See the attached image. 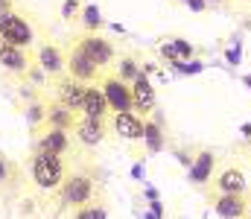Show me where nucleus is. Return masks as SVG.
Wrapping results in <instances>:
<instances>
[{
	"mask_svg": "<svg viewBox=\"0 0 251 219\" xmlns=\"http://www.w3.org/2000/svg\"><path fill=\"white\" fill-rule=\"evenodd\" d=\"M207 3H225V0H207Z\"/></svg>",
	"mask_w": 251,
	"mask_h": 219,
	"instance_id": "30",
	"label": "nucleus"
},
{
	"mask_svg": "<svg viewBox=\"0 0 251 219\" xmlns=\"http://www.w3.org/2000/svg\"><path fill=\"white\" fill-rule=\"evenodd\" d=\"M181 3H187V0H181Z\"/></svg>",
	"mask_w": 251,
	"mask_h": 219,
	"instance_id": "32",
	"label": "nucleus"
},
{
	"mask_svg": "<svg viewBox=\"0 0 251 219\" xmlns=\"http://www.w3.org/2000/svg\"><path fill=\"white\" fill-rule=\"evenodd\" d=\"M249 199L246 196H216L213 199V211L219 219H246Z\"/></svg>",
	"mask_w": 251,
	"mask_h": 219,
	"instance_id": "18",
	"label": "nucleus"
},
{
	"mask_svg": "<svg viewBox=\"0 0 251 219\" xmlns=\"http://www.w3.org/2000/svg\"><path fill=\"white\" fill-rule=\"evenodd\" d=\"M173 41V47H176V56H178V62H187L190 56H193V44L184 41V38H170Z\"/></svg>",
	"mask_w": 251,
	"mask_h": 219,
	"instance_id": "24",
	"label": "nucleus"
},
{
	"mask_svg": "<svg viewBox=\"0 0 251 219\" xmlns=\"http://www.w3.org/2000/svg\"><path fill=\"white\" fill-rule=\"evenodd\" d=\"M213 190H216V196H246V172L237 167L222 170L213 178Z\"/></svg>",
	"mask_w": 251,
	"mask_h": 219,
	"instance_id": "12",
	"label": "nucleus"
},
{
	"mask_svg": "<svg viewBox=\"0 0 251 219\" xmlns=\"http://www.w3.org/2000/svg\"><path fill=\"white\" fill-rule=\"evenodd\" d=\"M246 82H249V85H251V76H246Z\"/></svg>",
	"mask_w": 251,
	"mask_h": 219,
	"instance_id": "31",
	"label": "nucleus"
},
{
	"mask_svg": "<svg viewBox=\"0 0 251 219\" xmlns=\"http://www.w3.org/2000/svg\"><path fill=\"white\" fill-rule=\"evenodd\" d=\"M88 88L91 85H85V82H79L73 76H59L56 79V102H62L64 108H70V111H82Z\"/></svg>",
	"mask_w": 251,
	"mask_h": 219,
	"instance_id": "7",
	"label": "nucleus"
},
{
	"mask_svg": "<svg viewBox=\"0 0 251 219\" xmlns=\"http://www.w3.org/2000/svg\"><path fill=\"white\" fill-rule=\"evenodd\" d=\"M213 170H216V155L210 149H201V152H196V158L190 164L187 181L193 187H204V184L213 181Z\"/></svg>",
	"mask_w": 251,
	"mask_h": 219,
	"instance_id": "10",
	"label": "nucleus"
},
{
	"mask_svg": "<svg viewBox=\"0 0 251 219\" xmlns=\"http://www.w3.org/2000/svg\"><path fill=\"white\" fill-rule=\"evenodd\" d=\"M73 138L82 146H100L105 141V123L102 120H91V117H79V123L73 129Z\"/></svg>",
	"mask_w": 251,
	"mask_h": 219,
	"instance_id": "17",
	"label": "nucleus"
},
{
	"mask_svg": "<svg viewBox=\"0 0 251 219\" xmlns=\"http://www.w3.org/2000/svg\"><path fill=\"white\" fill-rule=\"evenodd\" d=\"M82 26H85L88 32H97V29L102 26V15H100L97 6H85V9H82Z\"/></svg>",
	"mask_w": 251,
	"mask_h": 219,
	"instance_id": "21",
	"label": "nucleus"
},
{
	"mask_svg": "<svg viewBox=\"0 0 251 219\" xmlns=\"http://www.w3.org/2000/svg\"><path fill=\"white\" fill-rule=\"evenodd\" d=\"M100 73H102V68L79 44H70V50H67V76H73V79H79L85 85H94L100 79Z\"/></svg>",
	"mask_w": 251,
	"mask_h": 219,
	"instance_id": "5",
	"label": "nucleus"
},
{
	"mask_svg": "<svg viewBox=\"0 0 251 219\" xmlns=\"http://www.w3.org/2000/svg\"><path fill=\"white\" fill-rule=\"evenodd\" d=\"M0 68L6 73H15V76H32L35 71H41L38 62L29 56V50L6 44V41H0Z\"/></svg>",
	"mask_w": 251,
	"mask_h": 219,
	"instance_id": "3",
	"label": "nucleus"
},
{
	"mask_svg": "<svg viewBox=\"0 0 251 219\" xmlns=\"http://www.w3.org/2000/svg\"><path fill=\"white\" fill-rule=\"evenodd\" d=\"M143 144L149 152H161L167 146L164 138V129H161V120H143Z\"/></svg>",
	"mask_w": 251,
	"mask_h": 219,
	"instance_id": "19",
	"label": "nucleus"
},
{
	"mask_svg": "<svg viewBox=\"0 0 251 219\" xmlns=\"http://www.w3.org/2000/svg\"><path fill=\"white\" fill-rule=\"evenodd\" d=\"M111 129H114V135L123 138V141H143V120H140L134 111L111 114Z\"/></svg>",
	"mask_w": 251,
	"mask_h": 219,
	"instance_id": "13",
	"label": "nucleus"
},
{
	"mask_svg": "<svg viewBox=\"0 0 251 219\" xmlns=\"http://www.w3.org/2000/svg\"><path fill=\"white\" fill-rule=\"evenodd\" d=\"M6 12H12V3L9 0H0V15H6Z\"/></svg>",
	"mask_w": 251,
	"mask_h": 219,
	"instance_id": "28",
	"label": "nucleus"
},
{
	"mask_svg": "<svg viewBox=\"0 0 251 219\" xmlns=\"http://www.w3.org/2000/svg\"><path fill=\"white\" fill-rule=\"evenodd\" d=\"M173 68H176V71H181V73H199L204 65H201V62H190V65H187V62H176Z\"/></svg>",
	"mask_w": 251,
	"mask_h": 219,
	"instance_id": "26",
	"label": "nucleus"
},
{
	"mask_svg": "<svg viewBox=\"0 0 251 219\" xmlns=\"http://www.w3.org/2000/svg\"><path fill=\"white\" fill-rule=\"evenodd\" d=\"M187 6L193 12H204V9H207V0H187Z\"/></svg>",
	"mask_w": 251,
	"mask_h": 219,
	"instance_id": "27",
	"label": "nucleus"
},
{
	"mask_svg": "<svg viewBox=\"0 0 251 219\" xmlns=\"http://www.w3.org/2000/svg\"><path fill=\"white\" fill-rule=\"evenodd\" d=\"M108 105H111V114H120V111H134V102H131V85H126L117 73H108L102 82H100Z\"/></svg>",
	"mask_w": 251,
	"mask_h": 219,
	"instance_id": "6",
	"label": "nucleus"
},
{
	"mask_svg": "<svg viewBox=\"0 0 251 219\" xmlns=\"http://www.w3.org/2000/svg\"><path fill=\"white\" fill-rule=\"evenodd\" d=\"M108 114H111V105H108L102 88L100 85H91L88 88V97H85V105H82V117H91V120H102L105 123Z\"/></svg>",
	"mask_w": 251,
	"mask_h": 219,
	"instance_id": "16",
	"label": "nucleus"
},
{
	"mask_svg": "<svg viewBox=\"0 0 251 219\" xmlns=\"http://www.w3.org/2000/svg\"><path fill=\"white\" fill-rule=\"evenodd\" d=\"M35 62H38L41 71L47 76H53V79L64 76V71H67V56L62 53V47H56V44H41L38 53H35Z\"/></svg>",
	"mask_w": 251,
	"mask_h": 219,
	"instance_id": "11",
	"label": "nucleus"
},
{
	"mask_svg": "<svg viewBox=\"0 0 251 219\" xmlns=\"http://www.w3.org/2000/svg\"><path fill=\"white\" fill-rule=\"evenodd\" d=\"M59 193H62L64 205H70V208L79 211V208L94 205V199H97V181H94V175H88V172H70Z\"/></svg>",
	"mask_w": 251,
	"mask_h": 219,
	"instance_id": "2",
	"label": "nucleus"
},
{
	"mask_svg": "<svg viewBox=\"0 0 251 219\" xmlns=\"http://www.w3.org/2000/svg\"><path fill=\"white\" fill-rule=\"evenodd\" d=\"M79 117H82V114H76V111L64 108L62 102H50V105H47V117H44V123L35 129V135H38V132H47V129L73 132V129H76V123H79Z\"/></svg>",
	"mask_w": 251,
	"mask_h": 219,
	"instance_id": "9",
	"label": "nucleus"
},
{
	"mask_svg": "<svg viewBox=\"0 0 251 219\" xmlns=\"http://www.w3.org/2000/svg\"><path fill=\"white\" fill-rule=\"evenodd\" d=\"M246 219H251V199H249V208H246Z\"/></svg>",
	"mask_w": 251,
	"mask_h": 219,
	"instance_id": "29",
	"label": "nucleus"
},
{
	"mask_svg": "<svg viewBox=\"0 0 251 219\" xmlns=\"http://www.w3.org/2000/svg\"><path fill=\"white\" fill-rule=\"evenodd\" d=\"M76 44H79V47H82V50H85V53H88V56H91L102 71L114 62V47H111V41H108V38H102V35H97V32H85Z\"/></svg>",
	"mask_w": 251,
	"mask_h": 219,
	"instance_id": "8",
	"label": "nucleus"
},
{
	"mask_svg": "<svg viewBox=\"0 0 251 219\" xmlns=\"http://www.w3.org/2000/svg\"><path fill=\"white\" fill-rule=\"evenodd\" d=\"M62 18H64V21H76V18H82V6H79L76 0H64Z\"/></svg>",
	"mask_w": 251,
	"mask_h": 219,
	"instance_id": "25",
	"label": "nucleus"
},
{
	"mask_svg": "<svg viewBox=\"0 0 251 219\" xmlns=\"http://www.w3.org/2000/svg\"><path fill=\"white\" fill-rule=\"evenodd\" d=\"M73 219H108V217H105L102 205H88V208H79Z\"/></svg>",
	"mask_w": 251,
	"mask_h": 219,
	"instance_id": "22",
	"label": "nucleus"
},
{
	"mask_svg": "<svg viewBox=\"0 0 251 219\" xmlns=\"http://www.w3.org/2000/svg\"><path fill=\"white\" fill-rule=\"evenodd\" d=\"M29 170H32V181L38 190H62V184L70 175L62 155H50V152H35Z\"/></svg>",
	"mask_w": 251,
	"mask_h": 219,
	"instance_id": "1",
	"label": "nucleus"
},
{
	"mask_svg": "<svg viewBox=\"0 0 251 219\" xmlns=\"http://www.w3.org/2000/svg\"><path fill=\"white\" fill-rule=\"evenodd\" d=\"M35 152H50V155H62V158H64V155L70 152V132H62V129L38 132Z\"/></svg>",
	"mask_w": 251,
	"mask_h": 219,
	"instance_id": "14",
	"label": "nucleus"
},
{
	"mask_svg": "<svg viewBox=\"0 0 251 219\" xmlns=\"http://www.w3.org/2000/svg\"><path fill=\"white\" fill-rule=\"evenodd\" d=\"M15 172H18V170H15V164H12L9 158H3V155H0V190L15 178Z\"/></svg>",
	"mask_w": 251,
	"mask_h": 219,
	"instance_id": "23",
	"label": "nucleus"
},
{
	"mask_svg": "<svg viewBox=\"0 0 251 219\" xmlns=\"http://www.w3.org/2000/svg\"><path fill=\"white\" fill-rule=\"evenodd\" d=\"M131 102H134V111L152 114V108H155V88H152V82H149L146 73H140L131 82Z\"/></svg>",
	"mask_w": 251,
	"mask_h": 219,
	"instance_id": "15",
	"label": "nucleus"
},
{
	"mask_svg": "<svg viewBox=\"0 0 251 219\" xmlns=\"http://www.w3.org/2000/svg\"><path fill=\"white\" fill-rule=\"evenodd\" d=\"M140 73H143V68H140V65H137L131 56H123V59H120V65H117V76L123 79L126 85H131V82H134Z\"/></svg>",
	"mask_w": 251,
	"mask_h": 219,
	"instance_id": "20",
	"label": "nucleus"
},
{
	"mask_svg": "<svg viewBox=\"0 0 251 219\" xmlns=\"http://www.w3.org/2000/svg\"><path fill=\"white\" fill-rule=\"evenodd\" d=\"M0 41L29 50L32 47V26L18 12H6V15H0Z\"/></svg>",
	"mask_w": 251,
	"mask_h": 219,
	"instance_id": "4",
	"label": "nucleus"
}]
</instances>
